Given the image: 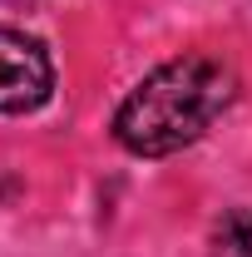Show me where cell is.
<instances>
[{
    "label": "cell",
    "instance_id": "obj_3",
    "mask_svg": "<svg viewBox=\"0 0 252 257\" xmlns=\"http://www.w3.org/2000/svg\"><path fill=\"white\" fill-rule=\"evenodd\" d=\"M218 257H252V213L237 208L218 223Z\"/></svg>",
    "mask_w": 252,
    "mask_h": 257
},
{
    "label": "cell",
    "instance_id": "obj_1",
    "mask_svg": "<svg viewBox=\"0 0 252 257\" xmlns=\"http://www.w3.org/2000/svg\"><path fill=\"white\" fill-rule=\"evenodd\" d=\"M237 74L218 55H178L144 74L114 114V139L139 159H168L198 144L232 104Z\"/></svg>",
    "mask_w": 252,
    "mask_h": 257
},
{
    "label": "cell",
    "instance_id": "obj_2",
    "mask_svg": "<svg viewBox=\"0 0 252 257\" xmlns=\"http://www.w3.org/2000/svg\"><path fill=\"white\" fill-rule=\"evenodd\" d=\"M55 89L50 50L35 35L0 25V114H30Z\"/></svg>",
    "mask_w": 252,
    "mask_h": 257
}]
</instances>
